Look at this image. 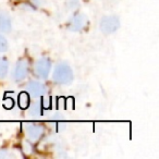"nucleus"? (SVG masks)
I'll list each match as a JSON object with an SVG mask.
<instances>
[{
    "label": "nucleus",
    "instance_id": "f257e3e1",
    "mask_svg": "<svg viewBox=\"0 0 159 159\" xmlns=\"http://www.w3.org/2000/svg\"><path fill=\"white\" fill-rule=\"evenodd\" d=\"M53 82L60 85H68L73 80V71L68 63L60 62L55 66L52 73Z\"/></svg>",
    "mask_w": 159,
    "mask_h": 159
},
{
    "label": "nucleus",
    "instance_id": "f03ea898",
    "mask_svg": "<svg viewBox=\"0 0 159 159\" xmlns=\"http://www.w3.org/2000/svg\"><path fill=\"white\" fill-rule=\"evenodd\" d=\"M51 70V61L49 58L43 57L36 61L34 66V74L39 79H47Z\"/></svg>",
    "mask_w": 159,
    "mask_h": 159
},
{
    "label": "nucleus",
    "instance_id": "7ed1b4c3",
    "mask_svg": "<svg viewBox=\"0 0 159 159\" xmlns=\"http://www.w3.org/2000/svg\"><path fill=\"white\" fill-rule=\"evenodd\" d=\"M100 30L105 34H112L120 27V21L117 16H105L100 21Z\"/></svg>",
    "mask_w": 159,
    "mask_h": 159
},
{
    "label": "nucleus",
    "instance_id": "20e7f679",
    "mask_svg": "<svg viewBox=\"0 0 159 159\" xmlns=\"http://www.w3.org/2000/svg\"><path fill=\"white\" fill-rule=\"evenodd\" d=\"M29 72H30V66H29V62H27V60L21 59L20 61H18L16 68H14L13 79L16 80V82L23 81V80L27 77Z\"/></svg>",
    "mask_w": 159,
    "mask_h": 159
},
{
    "label": "nucleus",
    "instance_id": "39448f33",
    "mask_svg": "<svg viewBox=\"0 0 159 159\" xmlns=\"http://www.w3.org/2000/svg\"><path fill=\"white\" fill-rule=\"evenodd\" d=\"M87 25V19L84 14L82 13H76L70 19L69 21V29L71 31L79 32L85 29Z\"/></svg>",
    "mask_w": 159,
    "mask_h": 159
},
{
    "label": "nucleus",
    "instance_id": "423d86ee",
    "mask_svg": "<svg viewBox=\"0 0 159 159\" xmlns=\"http://www.w3.org/2000/svg\"><path fill=\"white\" fill-rule=\"evenodd\" d=\"M24 131L27 137L32 141H37L44 134V126L36 123H29L24 125Z\"/></svg>",
    "mask_w": 159,
    "mask_h": 159
},
{
    "label": "nucleus",
    "instance_id": "0eeeda50",
    "mask_svg": "<svg viewBox=\"0 0 159 159\" xmlns=\"http://www.w3.org/2000/svg\"><path fill=\"white\" fill-rule=\"evenodd\" d=\"M46 86L39 81H31L27 84V92L33 97H40L46 94Z\"/></svg>",
    "mask_w": 159,
    "mask_h": 159
},
{
    "label": "nucleus",
    "instance_id": "6e6552de",
    "mask_svg": "<svg viewBox=\"0 0 159 159\" xmlns=\"http://www.w3.org/2000/svg\"><path fill=\"white\" fill-rule=\"evenodd\" d=\"M11 30V19L6 12H0V33H6Z\"/></svg>",
    "mask_w": 159,
    "mask_h": 159
},
{
    "label": "nucleus",
    "instance_id": "1a4fd4ad",
    "mask_svg": "<svg viewBox=\"0 0 159 159\" xmlns=\"http://www.w3.org/2000/svg\"><path fill=\"white\" fill-rule=\"evenodd\" d=\"M8 72H9V63L5 58L0 57V79L7 76Z\"/></svg>",
    "mask_w": 159,
    "mask_h": 159
},
{
    "label": "nucleus",
    "instance_id": "9d476101",
    "mask_svg": "<svg viewBox=\"0 0 159 159\" xmlns=\"http://www.w3.org/2000/svg\"><path fill=\"white\" fill-rule=\"evenodd\" d=\"M8 47H9V44H8L7 38H6L2 34H0V53L7 51Z\"/></svg>",
    "mask_w": 159,
    "mask_h": 159
},
{
    "label": "nucleus",
    "instance_id": "9b49d317",
    "mask_svg": "<svg viewBox=\"0 0 159 159\" xmlns=\"http://www.w3.org/2000/svg\"><path fill=\"white\" fill-rule=\"evenodd\" d=\"M20 104L22 106V108H25L27 106V100L26 99H23V96L21 95V99H20Z\"/></svg>",
    "mask_w": 159,
    "mask_h": 159
}]
</instances>
